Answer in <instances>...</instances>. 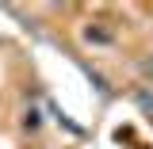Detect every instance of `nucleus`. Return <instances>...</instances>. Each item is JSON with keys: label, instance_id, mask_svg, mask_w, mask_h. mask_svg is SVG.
<instances>
[{"label": "nucleus", "instance_id": "f257e3e1", "mask_svg": "<svg viewBox=\"0 0 153 149\" xmlns=\"http://www.w3.org/2000/svg\"><path fill=\"white\" fill-rule=\"evenodd\" d=\"M138 103H142V107L153 115V96H149V92H138Z\"/></svg>", "mask_w": 153, "mask_h": 149}, {"label": "nucleus", "instance_id": "f03ea898", "mask_svg": "<svg viewBox=\"0 0 153 149\" xmlns=\"http://www.w3.org/2000/svg\"><path fill=\"white\" fill-rule=\"evenodd\" d=\"M142 76H146V80H153V57H146V61H142Z\"/></svg>", "mask_w": 153, "mask_h": 149}]
</instances>
